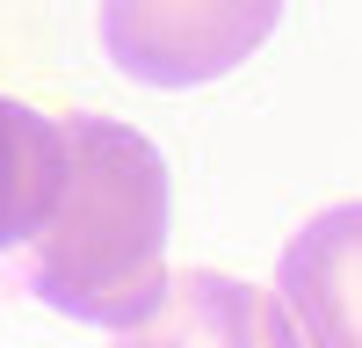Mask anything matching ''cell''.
I'll return each mask as SVG.
<instances>
[{
  "instance_id": "cell-3",
  "label": "cell",
  "mask_w": 362,
  "mask_h": 348,
  "mask_svg": "<svg viewBox=\"0 0 362 348\" xmlns=\"http://www.w3.org/2000/svg\"><path fill=\"white\" fill-rule=\"evenodd\" d=\"M276 305L297 348H362V203L319 211L283 247Z\"/></svg>"
},
{
  "instance_id": "cell-5",
  "label": "cell",
  "mask_w": 362,
  "mask_h": 348,
  "mask_svg": "<svg viewBox=\"0 0 362 348\" xmlns=\"http://www.w3.org/2000/svg\"><path fill=\"white\" fill-rule=\"evenodd\" d=\"M58 189H66V124L0 95V254L22 240L37 247V232L58 211Z\"/></svg>"
},
{
  "instance_id": "cell-1",
  "label": "cell",
  "mask_w": 362,
  "mask_h": 348,
  "mask_svg": "<svg viewBox=\"0 0 362 348\" xmlns=\"http://www.w3.org/2000/svg\"><path fill=\"white\" fill-rule=\"evenodd\" d=\"M167 225L174 174L160 145L116 116H66V189L37 232L44 305L87 327L138 334L167 305Z\"/></svg>"
},
{
  "instance_id": "cell-2",
  "label": "cell",
  "mask_w": 362,
  "mask_h": 348,
  "mask_svg": "<svg viewBox=\"0 0 362 348\" xmlns=\"http://www.w3.org/2000/svg\"><path fill=\"white\" fill-rule=\"evenodd\" d=\"M276 0H109L102 51L138 87H203L276 37Z\"/></svg>"
},
{
  "instance_id": "cell-4",
  "label": "cell",
  "mask_w": 362,
  "mask_h": 348,
  "mask_svg": "<svg viewBox=\"0 0 362 348\" xmlns=\"http://www.w3.org/2000/svg\"><path fill=\"white\" fill-rule=\"evenodd\" d=\"M124 348H297L283 305L247 276H218V269H189L174 276L167 305L145 319Z\"/></svg>"
}]
</instances>
